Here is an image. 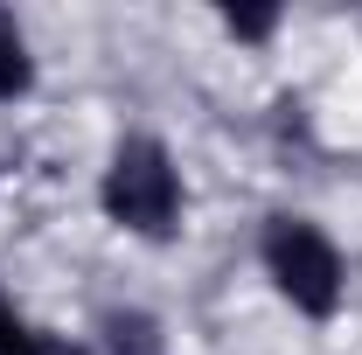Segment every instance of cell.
<instances>
[{
  "mask_svg": "<svg viewBox=\"0 0 362 355\" xmlns=\"http://www.w3.org/2000/svg\"><path fill=\"white\" fill-rule=\"evenodd\" d=\"M105 216L133 237H175V216H181V175L168 161L160 139H126L105 168V188H98Z\"/></svg>",
  "mask_w": 362,
  "mask_h": 355,
  "instance_id": "6da1fadb",
  "label": "cell"
},
{
  "mask_svg": "<svg viewBox=\"0 0 362 355\" xmlns=\"http://www.w3.org/2000/svg\"><path fill=\"white\" fill-rule=\"evenodd\" d=\"M258 251H265L272 286H279L300 313L327 320V313L341 307V251H334V244H327L307 216H272Z\"/></svg>",
  "mask_w": 362,
  "mask_h": 355,
  "instance_id": "7a4b0ae2",
  "label": "cell"
},
{
  "mask_svg": "<svg viewBox=\"0 0 362 355\" xmlns=\"http://www.w3.org/2000/svg\"><path fill=\"white\" fill-rule=\"evenodd\" d=\"M98 355H168V334H160V320L139 307H119L98 320Z\"/></svg>",
  "mask_w": 362,
  "mask_h": 355,
  "instance_id": "3957f363",
  "label": "cell"
},
{
  "mask_svg": "<svg viewBox=\"0 0 362 355\" xmlns=\"http://www.w3.org/2000/svg\"><path fill=\"white\" fill-rule=\"evenodd\" d=\"M0 355H77L63 334H42L35 320H21V313L0 300Z\"/></svg>",
  "mask_w": 362,
  "mask_h": 355,
  "instance_id": "277c9868",
  "label": "cell"
},
{
  "mask_svg": "<svg viewBox=\"0 0 362 355\" xmlns=\"http://www.w3.org/2000/svg\"><path fill=\"white\" fill-rule=\"evenodd\" d=\"M28 84H35V63H28V42H21L14 14L0 7V98H21Z\"/></svg>",
  "mask_w": 362,
  "mask_h": 355,
  "instance_id": "5b68a950",
  "label": "cell"
},
{
  "mask_svg": "<svg viewBox=\"0 0 362 355\" xmlns=\"http://www.w3.org/2000/svg\"><path fill=\"white\" fill-rule=\"evenodd\" d=\"M223 28L237 35V42H265L272 28H279V7H230Z\"/></svg>",
  "mask_w": 362,
  "mask_h": 355,
  "instance_id": "8992f818",
  "label": "cell"
}]
</instances>
